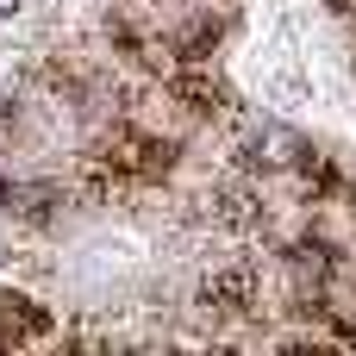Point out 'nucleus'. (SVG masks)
Instances as JSON below:
<instances>
[{
  "instance_id": "nucleus-1",
  "label": "nucleus",
  "mask_w": 356,
  "mask_h": 356,
  "mask_svg": "<svg viewBox=\"0 0 356 356\" xmlns=\"http://www.w3.org/2000/svg\"><path fill=\"white\" fill-rule=\"evenodd\" d=\"M0 207H6V219L44 232V225L69 207V181H56V175H31V169H13V175H0Z\"/></svg>"
},
{
  "instance_id": "nucleus-2",
  "label": "nucleus",
  "mask_w": 356,
  "mask_h": 356,
  "mask_svg": "<svg viewBox=\"0 0 356 356\" xmlns=\"http://www.w3.org/2000/svg\"><path fill=\"white\" fill-rule=\"evenodd\" d=\"M56 319L50 307H38L25 288H0V350H31V344H56Z\"/></svg>"
},
{
  "instance_id": "nucleus-3",
  "label": "nucleus",
  "mask_w": 356,
  "mask_h": 356,
  "mask_svg": "<svg viewBox=\"0 0 356 356\" xmlns=\"http://www.w3.org/2000/svg\"><path fill=\"white\" fill-rule=\"evenodd\" d=\"M325 6H332V13H338L344 25H356V0H325Z\"/></svg>"
},
{
  "instance_id": "nucleus-4",
  "label": "nucleus",
  "mask_w": 356,
  "mask_h": 356,
  "mask_svg": "<svg viewBox=\"0 0 356 356\" xmlns=\"http://www.w3.org/2000/svg\"><path fill=\"white\" fill-rule=\"evenodd\" d=\"M19 6H25V0H0V19H13V13H19Z\"/></svg>"
}]
</instances>
